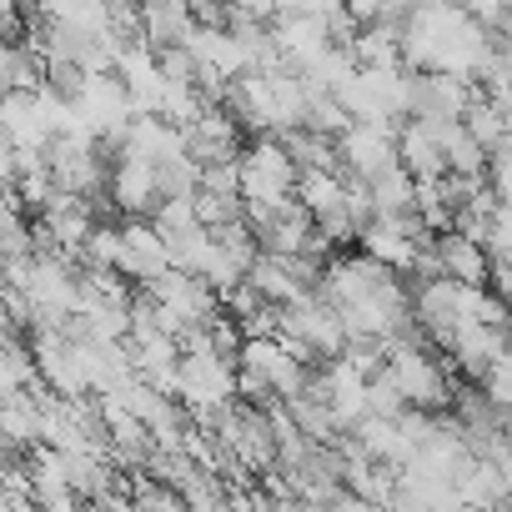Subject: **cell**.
<instances>
[{
	"mask_svg": "<svg viewBox=\"0 0 512 512\" xmlns=\"http://www.w3.org/2000/svg\"><path fill=\"white\" fill-rule=\"evenodd\" d=\"M111 196H116V201H121L126 211H136V216H151V211L161 206V186H156V161L121 151V156H116V171H111Z\"/></svg>",
	"mask_w": 512,
	"mask_h": 512,
	"instance_id": "5",
	"label": "cell"
},
{
	"mask_svg": "<svg viewBox=\"0 0 512 512\" xmlns=\"http://www.w3.org/2000/svg\"><path fill=\"white\" fill-rule=\"evenodd\" d=\"M507 452H512V422H507Z\"/></svg>",
	"mask_w": 512,
	"mask_h": 512,
	"instance_id": "11",
	"label": "cell"
},
{
	"mask_svg": "<svg viewBox=\"0 0 512 512\" xmlns=\"http://www.w3.org/2000/svg\"><path fill=\"white\" fill-rule=\"evenodd\" d=\"M437 262H442V277L447 282H457V287H487V272H492L487 246L447 231V236H437Z\"/></svg>",
	"mask_w": 512,
	"mask_h": 512,
	"instance_id": "6",
	"label": "cell"
},
{
	"mask_svg": "<svg viewBox=\"0 0 512 512\" xmlns=\"http://www.w3.org/2000/svg\"><path fill=\"white\" fill-rule=\"evenodd\" d=\"M482 397H487V407H492L497 417H512V352H502V357L487 367Z\"/></svg>",
	"mask_w": 512,
	"mask_h": 512,
	"instance_id": "10",
	"label": "cell"
},
{
	"mask_svg": "<svg viewBox=\"0 0 512 512\" xmlns=\"http://www.w3.org/2000/svg\"><path fill=\"white\" fill-rule=\"evenodd\" d=\"M216 427L241 467H272L277 462V432H272L267 412H226Z\"/></svg>",
	"mask_w": 512,
	"mask_h": 512,
	"instance_id": "4",
	"label": "cell"
},
{
	"mask_svg": "<svg viewBox=\"0 0 512 512\" xmlns=\"http://www.w3.org/2000/svg\"><path fill=\"white\" fill-rule=\"evenodd\" d=\"M0 432H6V442H36L41 437V407L26 402V397L0 402Z\"/></svg>",
	"mask_w": 512,
	"mask_h": 512,
	"instance_id": "9",
	"label": "cell"
},
{
	"mask_svg": "<svg viewBox=\"0 0 512 512\" xmlns=\"http://www.w3.org/2000/svg\"><path fill=\"white\" fill-rule=\"evenodd\" d=\"M462 131L492 156V151H502V136H507V121H502V111L487 101V96H477L472 106H467V116H462Z\"/></svg>",
	"mask_w": 512,
	"mask_h": 512,
	"instance_id": "8",
	"label": "cell"
},
{
	"mask_svg": "<svg viewBox=\"0 0 512 512\" xmlns=\"http://www.w3.org/2000/svg\"><path fill=\"white\" fill-rule=\"evenodd\" d=\"M387 377H392V387L402 392L407 412H427V417H432V412H442V407L452 402V382H447L442 362H437L427 347H417L412 337L387 352Z\"/></svg>",
	"mask_w": 512,
	"mask_h": 512,
	"instance_id": "1",
	"label": "cell"
},
{
	"mask_svg": "<svg viewBox=\"0 0 512 512\" xmlns=\"http://www.w3.org/2000/svg\"><path fill=\"white\" fill-rule=\"evenodd\" d=\"M337 156L347 161V171L357 181H377L397 166V126H367L352 121V131L337 141Z\"/></svg>",
	"mask_w": 512,
	"mask_h": 512,
	"instance_id": "2",
	"label": "cell"
},
{
	"mask_svg": "<svg viewBox=\"0 0 512 512\" xmlns=\"http://www.w3.org/2000/svg\"><path fill=\"white\" fill-rule=\"evenodd\" d=\"M116 272H126V277H136V282H146V287H151L156 277L171 272V251H166V241L156 236L151 221H131V226H121Z\"/></svg>",
	"mask_w": 512,
	"mask_h": 512,
	"instance_id": "3",
	"label": "cell"
},
{
	"mask_svg": "<svg viewBox=\"0 0 512 512\" xmlns=\"http://www.w3.org/2000/svg\"><path fill=\"white\" fill-rule=\"evenodd\" d=\"M502 352H512V347H507V332H492V327H462L447 357L457 362V372H467V377L482 382L487 367H492Z\"/></svg>",
	"mask_w": 512,
	"mask_h": 512,
	"instance_id": "7",
	"label": "cell"
}]
</instances>
